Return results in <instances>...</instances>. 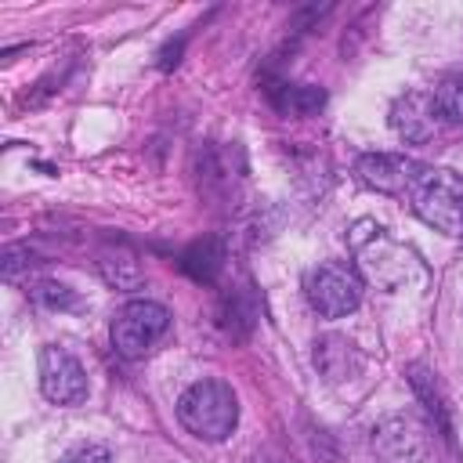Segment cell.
Segmentation results:
<instances>
[{
    "label": "cell",
    "mask_w": 463,
    "mask_h": 463,
    "mask_svg": "<svg viewBox=\"0 0 463 463\" xmlns=\"http://www.w3.org/2000/svg\"><path fill=\"white\" fill-rule=\"evenodd\" d=\"M409 203L423 224L445 235H463V174L449 166H427L409 192Z\"/></svg>",
    "instance_id": "cell-3"
},
{
    "label": "cell",
    "mask_w": 463,
    "mask_h": 463,
    "mask_svg": "<svg viewBox=\"0 0 463 463\" xmlns=\"http://www.w3.org/2000/svg\"><path fill=\"white\" fill-rule=\"evenodd\" d=\"M373 449L391 463H423L430 456V427L409 412L387 416L373 427Z\"/></svg>",
    "instance_id": "cell-7"
},
{
    "label": "cell",
    "mask_w": 463,
    "mask_h": 463,
    "mask_svg": "<svg viewBox=\"0 0 463 463\" xmlns=\"http://www.w3.org/2000/svg\"><path fill=\"white\" fill-rule=\"evenodd\" d=\"M181 268H184L192 279H199V282H213V279L221 275V268H224V250H221V242H217V239L195 242L192 250H184Z\"/></svg>",
    "instance_id": "cell-13"
},
{
    "label": "cell",
    "mask_w": 463,
    "mask_h": 463,
    "mask_svg": "<svg viewBox=\"0 0 463 463\" xmlns=\"http://www.w3.org/2000/svg\"><path fill=\"white\" fill-rule=\"evenodd\" d=\"M434 105L441 119L463 127V72H452L434 87Z\"/></svg>",
    "instance_id": "cell-14"
},
{
    "label": "cell",
    "mask_w": 463,
    "mask_h": 463,
    "mask_svg": "<svg viewBox=\"0 0 463 463\" xmlns=\"http://www.w3.org/2000/svg\"><path fill=\"white\" fill-rule=\"evenodd\" d=\"M170 329V311L156 300H130L112 318V347L123 358H145Z\"/></svg>",
    "instance_id": "cell-5"
},
{
    "label": "cell",
    "mask_w": 463,
    "mask_h": 463,
    "mask_svg": "<svg viewBox=\"0 0 463 463\" xmlns=\"http://www.w3.org/2000/svg\"><path fill=\"white\" fill-rule=\"evenodd\" d=\"M358 365H362V358H358L351 340H344L336 333L315 340V369L326 380H347L351 373H358Z\"/></svg>",
    "instance_id": "cell-10"
},
{
    "label": "cell",
    "mask_w": 463,
    "mask_h": 463,
    "mask_svg": "<svg viewBox=\"0 0 463 463\" xmlns=\"http://www.w3.org/2000/svg\"><path fill=\"white\" fill-rule=\"evenodd\" d=\"M177 420L199 441H224L239 427V398L224 380H195L177 398Z\"/></svg>",
    "instance_id": "cell-1"
},
{
    "label": "cell",
    "mask_w": 463,
    "mask_h": 463,
    "mask_svg": "<svg viewBox=\"0 0 463 463\" xmlns=\"http://www.w3.org/2000/svg\"><path fill=\"white\" fill-rule=\"evenodd\" d=\"M61 463H112V452H109L105 445L87 441V445H76L72 452H65Z\"/></svg>",
    "instance_id": "cell-16"
},
{
    "label": "cell",
    "mask_w": 463,
    "mask_h": 463,
    "mask_svg": "<svg viewBox=\"0 0 463 463\" xmlns=\"http://www.w3.org/2000/svg\"><path fill=\"white\" fill-rule=\"evenodd\" d=\"M40 391L54 405H80L87 402V373L76 354L58 344L40 347Z\"/></svg>",
    "instance_id": "cell-6"
},
{
    "label": "cell",
    "mask_w": 463,
    "mask_h": 463,
    "mask_svg": "<svg viewBox=\"0 0 463 463\" xmlns=\"http://www.w3.org/2000/svg\"><path fill=\"white\" fill-rule=\"evenodd\" d=\"M438 105H434V94H423V90H409L394 101L391 109V127L402 141L409 145H423L434 137L438 130Z\"/></svg>",
    "instance_id": "cell-9"
},
{
    "label": "cell",
    "mask_w": 463,
    "mask_h": 463,
    "mask_svg": "<svg viewBox=\"0 0 463 463\" xmlns=\"http://www.w3.org/2000/svg\"><path fill=\"white\" fill-rule=\"evenodd\" d=\"M271 105L282 112V116H315L322 105H326V90L322 87H311V83H286V87H275L271 90Z\"/></svg>",
    "instance_id": "cell-11"
},
{
    "label": "cell",
    "mask_w": 463,
    "mask_h": 463,
    "mask_svg": "<svg viewBox=\"0 0 463 463\" xmlns=\"http://www.w3.org/2000/svg\"><path fill=\"white\" fill-rule=\"evenodd\" d=\"M423 170H427L423 163L398 156V152H365L354 163V174L365 188H373L380 195H405V199H409V192Z\"/></svg>",
    "instance_id": "cell-8"
},
{
    "label": "cell",
    "mask_w": 463,
    "mask_h": 463,
    "mask_svg": "<svg viewBox=\"0 0 463 463\" xmlns=\"http://www.w3.org/2000/svg\"><path fill=\"white\" fill-rule=\"evenodd\" d=\"M29 297H33L40 307H51V311H65V307H76V293H72L65 282H51V279L36 282V286L29 289Z\"/></svg>",
    "instance_id": "cell-15"
},
{
    "label": "cell",
    "mask_w": 463,
    "mask_h": 463,
    "mask_svg": "<svg viewBox=\"0 0 463 463\" xmlns=\"http://www.w3.org/2000/svg\"><path fill=\"white\" fill-rule=\"evenodd\" d=\"M362 275L347 260H322L307 271L304 293L322 318H344L362 304Z\"/></svg>",
    "instance_id": "cell-4"
},
{
    "label": "cell",
    "mask_w": 463,
    "mask_h": 463,
    "mask_svg": "<svg viewBox=\"0 0 463 463\" xmlns=\"http://www.w3.org/2000/svg\"><path fill=\"white\" fill-rule=\"evenodd\" d=\"M98 271L109 286L116 289H137L145 271H141V260L130 253V250H105L101 260H98Z\"/></svg>",
    "instance_id": "cell-12"
},
{
    "label": "cell",
    "mask_w": 463,
    "mask_h": 463,
    "mask_svg": "<svg viewBox=\"0 0 463 463\" xmlns=\"http://www.w3.org/2000/svg\"><path fill=\"white\" fill-rule=\"evenodd\" d=\"M351 246H354V253H358L362 275H365L373 286H380V289H402V286H409L412 279H423L420 257H416L409 246H402V242H394L391 235H383L380 224H369L365 235L354 232V235H351Z\"/></svg>",
    "instance_id": "cell-2"
}]
</instances>
